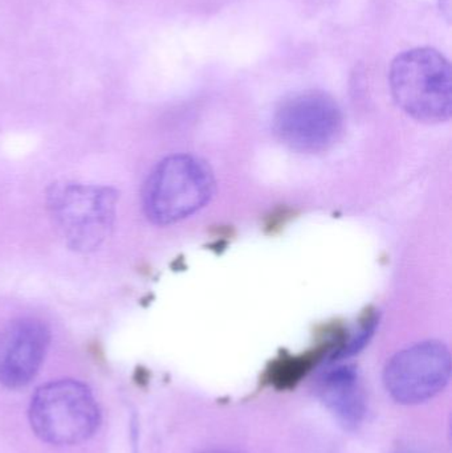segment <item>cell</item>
Returning <instances> with one entry per match:
<instances>
[{
	"mask_svg": "<svg viewBox=\"0 0 452 453\" xmlns=\"http://www.w3.org/2000/svg\"><path fill=\"white\" fill-rule=\"evenodd\" d=\"M206 453H231V452H226V451H210Z\"/></svg>",
	"mask_w": 452,
	"mask_h": 453,
	"instance_id": "9c48e42d",
	"label": "cell"
},
{
	"mask_svg": "<svg viewBox=\"0 0 452 453\" xmlns=\"http://www.w3.org/2000/svg\"><path fill=\"white\" fill-rule=\"evenodd\" d=\"M451 356L442 342L426 341L395 354L384 372L387 393L402 404H418L440 394L450 380Z\"/></svg>",
	"mask_w": 452,
	"mask_h": 453,
	"instance_id": "8992f818",
	"label": "cell"
},
{
	"mask_svg": "<svg viewBox=\"0 0 452 453\" xmlns=\"http://www.w3.org/2000/svg\"><path fill=\"white\" fill-rule=\"evenodd\" d=\"M320 394L326 409L342 427L355 430L361 425L366 401L355 367L341 366L329 372L321 382Z\"/></svg>",
	"mask_w": 452,
	"mask_h": 453,
	"instance_id": "ba28073f",
	"label": "cell"
},
{
	"mask_svg": "<svg viewBox=\"0 0 452 453\" xmlns=\"http://www.w3.org/2000/svg\"><path fill=\"white\" fill-rule=\"evenodd\" d=\"M29 420L47 443L72 446L88 441L100 425V410L92 391L77 380L42 386L32 398Z\"/></svg>",
	"mask_w": 452,
	"mask_h": 453,
	"instance_id": "277c9868",
	"label": "cell"
},
{
	"mask_svg": "<svg viewBox=\"0 0 452 453\" xmlns=\"http://www.w3.org/2000/svg\"><path fill=\"white\" fill-rule=\"evenodd\" d=\"M390 89L397 105L425 124L448 121L452 111V71L448 58L432 47L405 50L393 60Z\"/></svg>",
	"mask_w": 452,
	"mask_h": 453,
	"instance_id": "6da1fadb",
	"label": "cell"
},
{
	"mask_svg": "<svg viewBox=\"0 0 452 453\" xmlns=\"http://www.w3.org/2000/svg\"><path fill=\"white\" fill-rule=\"evenodd\" d=\"M273 127L280 141L289 148L318 153L339 140L342 130L341 109L326 93H299L280 104Z\"/></svg>",
	"mask_w": 452,
	"mask_h": 453,
	"instance_id": "5b68a950",
	"label": "cell"
},
{
	"mask_svg": "<svg viewBox=\"0 0 452 453\" xmlns=\"http://www.w3.org/2000/svg\"><path fill=\"white\" fill-rule=\"evenodd\" d=\"M214 190V174L207 162L188 154L167 157L146 180L143 211L154 225H172L206 206Z\"/></svg>",
	"mask_w": 452,
	"mask_h": 453,
	"instance_id": "7a4b0ae2",
	"label": "cell"
},
{
	"mask_svg": "<svg viewBox=\"0 0 452 453\" xmlns=\"http://www.w3.org/2000/svg\"><path fill=\"white\" fill-rule=\"evenodd\" d=\"M119 194L111 188L80 183L56 185L48 193L53 225L71 250L89 253L108 239L116 220Z\"/></svg>",
	"mask_w": 452,
	"mask_h": 453,
	"instance_id": "3957f363",
	"label": "cell"
},
{
	"mask_svg": "<svg viewBox=\"0 0 452 453\" xmlns=\"http://www.w3.org/2000/svg\"><path fill=\"white\" fill-rule=\"evenodd\" d=\"M50 334L36 319H13L0 332V383L19 388L28 385L39 372Z\"/></svg>",
	"mask_w": 452,
	"mask_h": 453,
	"instance_id": "52a82bcc",
	"label": "cell"
}]
</instances>
